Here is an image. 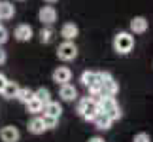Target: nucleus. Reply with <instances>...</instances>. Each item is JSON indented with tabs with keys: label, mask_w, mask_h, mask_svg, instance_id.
<instances>
[{
	"label": "nucleus",
	"mask_w": 153,
	"mask_h": 142,
	"mask_svg": "<svg viewBox=\"0 0 153 142\" xmlns=\"http://www.w3.org/2000/svg\"><path fill=\"white\" fill-rule=\"evenodd\" d=\"M97 102H98L100 112L108 116L111 121H117L121 117V108H119V104H117L115 97H100Z\"/></svg>",
	"instance_id": "f257e3e1"
},
{
	"label": "nucleus",
	"mask_w": 153,
	"mask_h": 142,
	"mask_svg": "<svg viewBox=\"0 0 153 142\" xmlns=\"http://www.w3.org/2000/svg\"><path fill=\"white\" fill-rule=\"evenodd\" d=\"M134 49V36L131 32H117L114 36V51L119 55H127Z\"/></svg>",
	"instance_id": "f03ea898"
},
{
	"label": "nucleus",
	"mask_w": 153,
	"mask_h": 142,
	"mask_svg": "<svg viewBox=\"0 0 153 142\" xmlns=\"http://www.w3.org/2000/svg\"><path fill=\"white\" fill-rule=\"evenodd\" d=\"M57 57L61 59V61H74L76 57H78V46H76L74 42H64L59 46V49H57Z\"/></svg>",
	"instance_id": "7ed1b4c3"
},
{
	"label": "nucleus",
	"mask_w": 153,
	"mask_h": 142,
	"mask_svg": "<svg viewBox=\"0 0 153 142\" xmlns=\"http://www.w3.org/2000/svg\"><path fill=\"white\" fill-rule=\"evenodd\" d=\"M51 78H53V81H55L57 85L70 84V80H72V70H70L68 67H57L55 70H53Z\"/></svg>",
	"instance_id": "20e7f679"
},
{
	"label": "nucleus",
	"mask_w": 153,
	"mask_h": 142,
	"mask_svg": "<svg viewBox=\"0 0 153 142\" xmlns=\"http://www.w3.org/2000/svg\"><path fill=\"white\" fill-rule=\"evenodd\" d=\"M13 36H15L17 42H30L32 36H34V31H32L30 25H27V23H21V25L15 27Z\"/></svg>",
	"instance_id": "39448f33"
},
{
	"label": "nucleus",
	"mask_w": 153,
	"mask_h": 142,
	"mask_svg": "<svg viewBox=\"0 0 153 142\" xmlns=\"http://www.w3.org/2000/svg\"><path fill=\"white\" fill-rule=\"evenodd\" d=\"M38 19L42 21V25H53L57 21V10L53 6H42L38 11Z\"/></svg>",
	"instance_id": "423d86ee"
},
{
	"label": "nucleus",
	"mask_w": 153,
	"mask_h": 142,
	"mask_svg": "<svg viewBox=\"0 0 153 142\" xmlns=\"http://www.w3.org/2000/svg\"><path fill=\"white\" fill-rule=\"evenodd\" d=\"M59 97H61L64 102H74V100L78 99V89H76L72 84L59 85Z\"/></svg>",
	"instance_id": "0eeeda50"
},
{
	"label": "nucleus",
	"mask_w": 153,
	"mask_h": 142,
	"mask_svg": "<svg viewBox=\"0 0 153 142\" xmlns=\"http://www.w3.org/2000/svg\"><path fill=\"white\" fill-rule=\"evenodd\" d=\"M61 36L66 40V42H74L76 38L79 36V28L76 23H64L61 27Z\"/></svg>",
	"instance_id": "6e6552de"
},
{
	"label": "nucleus",
	"mask_w": 153,
	"mask_h": 142,
	"mask_svg": "<svg viewBox=\"0 0 153 142\" xmlns=\"http://www.w3.org/2000/svg\"><path fill=\"white\" fill-rule=\"evenodd\" d=\"M0 138H2V142H19L21 133H19V129L13 127V125H6V127H2V131H0Z\"/></svg>",
	"instance_id": "1a4fd4ad"
},
{
	"label": "nucleus",
	"mask_w": 153,
	"mask_h": 142,
	"mask_svg": "<svg viewBox=\"0 0 153 142\" xmlns=\"http://www.w3.org/2000/svg\"><path fill=\"white\" fill-rule=\"evenodd\" d=\"M148 27H149V21L146 19V17H142V15L131 19V32L132 34H144L148 31Z\"/></svg>",
	"instance_id": "9d476101"
},
{
	"label": "nucleus",
	"mask_w": 153,
	"mask_h": 142,
	"mask_svg": "<svg viewBox=\"0 0 153 142\" xmlns=\"http://www.w3.org/2000/svg\"><path fill=\"white\" fill-rule=\"evenodd\" d=\"M27 129H28V133H32V135H42V133L48 131V129H45V123H44V117H40V116H34L32 120L28 121Z\"/></svg>",
	"instance_id": "9b49d317"
},
{
	"label": "nucleus",
	"mask_w": 153,
	"mask_h": 142,
	"mask_svg": "<svg viewBox=\"0 0 153 142\" xmlns=\"http://www.w3.org/2000/svg\"><path fill=\"white\" fill-rule=\"evenodd\" d=\"M111 121L106 114H102V112H98L97 117L93 120V125H95V129H98V131H108V129H111Z\"/></svg>",
	"instance_id": "f8f14e48"
},
{
	"label": "nucleus",
	"mask_w": 153,
	"mask_h": 142,
	"mask_svg": "<svg viewBox=\"0 0 153 142\" xmlns=\"http://www.w3.org/2000/svg\"><path fill=\"white\" fill-rule=\"evenodd\" d=\"M62 114V106L55 102V100H49L48 104L44 106V116H51V117H61Z\"/></svg>",
	"instance_id": "ddd939ff"
},
{
	"label": "nucleus",
	"mask_w": 153,
	"mask_h": 142,
	"mask_svg": "<svg viewBox=\"0 0 153 142\" xmlns=\"http://www.w3.org/2000/svg\"><path fill=\"white\" fill-rule=\"evenodd\" d=\"M15 15V8L11 2H0V21H8Z\"/></svg>",
	"instance_id": "4468645a"
},
{
	"label": "nucleus",
	"mask_w": 153,
	"mask_h": 142,
	"mask_svg": "<svg viewBox=\"0 0 153 142\" xmlns=\"http://www.w3.org/2000/svg\"><path fill=\"white\" fill-rule=\"evenodd\" d=\"M117 93H119V84L115 80H110L106 84H102V97H115Z\"/></svg>",
	"instance_id": "2eb2a0df"
},
{
	"label": "nucleus",
	"mask_w": 153,
	"mask_h": 142,
	"mask_svg": "<svg viewBox=\"0 0 153 142\" xmlns=\"http://www.w3.org/2000/svg\"><path fill=\"white\" fill-rule=\"evenodd\" d=\"M17 93H19V85H17L15 81H10V80H8V84H6L4 91L0 93V95H2L4 99H15Z\"/></svg>",
	"instance_id": "dca6fc26"
},
{
	"label": "nucleus",
	"mask_w": 153,
	"mask_h": 142,
	"mask_svg": "<svg viewBox=\"0 0 153 142\" xmlns=\"http://www.w3.org/2000/svg\"><path fill=\"white\" fill-rule=\"evenodd\" d=\"M38 36H40V42H42V44H51V42H53V38H55V31H53L51 27L44 25Z\"/></svg>",
	"instance_id": "f3484780"
},
{
	"label": "nucleus",
	"mask_w": 153,
	"mask_h": 142,
	"mask_svg": "<svg viewBox=\"0 0 153 142\" xmlns=\"http://www.w3.org/2000/svg\"><path fill=\"white\" fill-rule=\"evenodd\" d=\"M25 106H27V112H28V114H34V116H38L40 112H44V104L40 102L38 99H30Z\"/></svg>",
	"instance_id": "a211bd4d"
},
{
	"label": "nucleus",
	"mask_w": 153,
	"mask_h": 142,
	"mask_svg": "<svg viewBox=\"0 0 153 142\" xmlns=\"http://www.w3.org/2000/svg\"><path fill=\"white\" fill-rule=\"evenodd\" d=\"M34 99H38L40 102H42L44 106L51 100V93H49V89L48 87H40V89H36L34 91Z\"/></svg>",
	"instance_id": "6ab92c4d"
},
{
	"label": "nucleus",
	"mask_w": 153,
	"mask_h": 142,
	"mask_svg": "<svg viewBox=\"0 0 153 142\" xmlns=\"http://www.w3.org/2000/svg\"><path fill=\"white\" fill-rule=\"evenodd\" d=\"M19 102L23 104H27L30 99H34V91L32 89H28V87H19V93H17V97H15Z\"/></svg>",
	"instance_id": "aec40b11"
},
{
	"label": "nucleus",
	"mask_w": 153,
	"mask_h": 142,
	"mask_svg": "<svg viewBox=\"0 0 153 142\" xmlns=\"http://www.w3.org/2000/svg\"><path fill=\"white\" fill-rule=\"evenodd\" d=\"M95 80H97V72H91V70H85V72L79 76V81H81L83 87H89Z\"/></svg>",
	"instance_id": "412c9836"
},
{
	"label": "nucleus",
	"mask_w": 153,
	"mask_h": 142,
	"mask_svg": "<svg viewBox=\"0 0 153 142\" xmlns=\"http://www.w3.org/2000/svg\"><path fill=\"white\" fill-rule=\"evenodd\" d=\"M44 123H45V129H55V127L59 125V117L44 116Z\"/></svg>",
	"instance_id": "4be33fe9"
},
{
	"label": "nucleus",
	"mask_w": 153,
	"mask_h": 142,
	"mask_svg": "<svg viewBox=\"0 0 153 142\" xmlns=\"http://www.w3.org/2000/svg\"><path fill=\"white\" fill-rule=\"evenodd\" d=\"M132 142H151V138L148 133H138V135H134Z\"/></svg>",
	"instance_id": "5701e85b"
},
{
	"label": "nucleus",
	"mask_w": 153,
	"mask_h": 142,
	"mask_svg": "<svg viewBox=\"0 0 153 142\" xmlns=\"http://www.w3.org/2000/svg\"><path fill=\"white\" fill-rule=\"evenodd\" d=\"M8 38H10V32H8V28H4L2 25H0V46H4L6 42H8Z\"/></svg>",
	"instance_id": "b1692460"
},
{
	"label": "nucleus",
	"mask_w": 153,
	"mask_h": 142,
	"mask_svg": "<svg viewBox=\"0 0 153 142\" xmlns=\"http://www.w3.org/2000/svg\"><path fill=\"white\" fill-rule=\"evenodd\" d=\"M6 84H8V78H6L4 74H0V93L4 91V87H6Z\"/></svg>",
	"instance_id": "393cba45"
},
{
	"label": "nucleus",
	"mask_w": 153,
	"mask_h": 142,
	"mask_svg": "<svg viewBox=\"0 0 153 142\" xmlns=\"http://www.w3.org/2000/svg\"><path fill=\"white\" fill-rule=\"evenodd\" d=\"M89 142H106V140H104L102 137H91V138H89Z\"/></svg>",
	"instance_id": "a878e982"
},
{
	"label": "nucleus",
	"mask_w": 153,
	"mask_h": 142,
	"mask_svg": "<svg viewBox=\"0 0 153 142\" xmlns=\"http://www.w3.org/2000/svg\"><path fill=\"white\" fill-rule=\"evenodd\" d=\"M2 63H6V51L0 49V64H2Z\"/></svg>",
	"instance_id": "bb28decb"
},
{
	"label": "nucleus",
	"mask_w": 153,
	"mask_h": 142,
	"mask_svg": "<svg viewBox=\"0 0 153 142\" xmlns=\"http://www.w3.org/2000/svg\"><path fill=\"white\" fill-rule=\"evenodd\" d=\"M44 2H48V4H53V2H57V0H44Z\"/></svg>",
	"instance_id": "cd10ccee"
},
{
	"label": "nucleus",
	"mask_w": 153,
	"mask_h": 142,
	"mask_svg": "<svg viewBox=\"0 0 153 142\" xmlns=\"http://www.w3.org/2000/svg\"><path fill=\"white\" fill-rule=\"evenodd\" d=\"M19 2H23V0H19Z\"/></svg>",
	"instance_id": "c85d7f7f"
}]
</instances>
